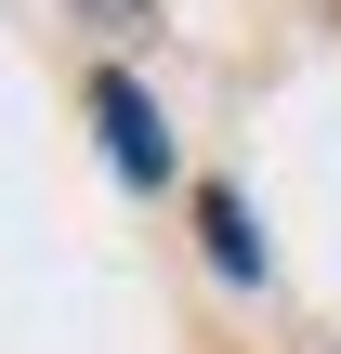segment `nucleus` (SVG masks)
Instances as JSON below:
<instances>
[]
</instances>
